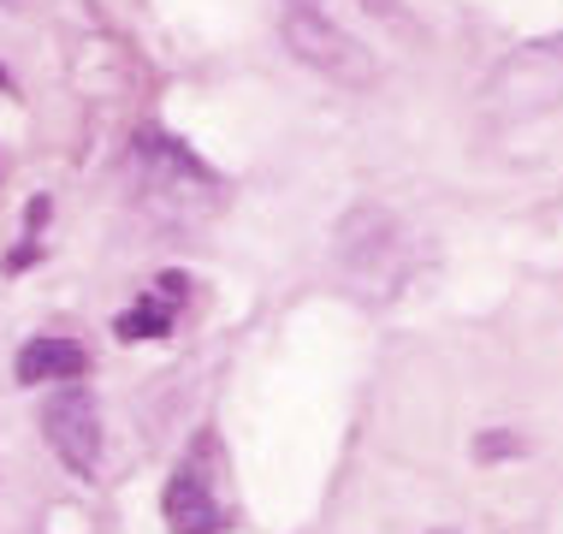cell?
<instances>
[{"label": "cell", "instance_id": "6da1fadb", "mask_svg": "<svg viewBox=\"0 0 563 534\" xmlns=\"http://www.w3.org/2000/svg\"><path fill=\"white\" fill-rule=\"evenodd\" d=\"M131 190H136V208L161 226H196L208 220L220 203V185L202 161L190 155L178 137H161V131H143L131 149Z\"/></svg>", "mask_w": 563, "mask_h": 534}, {"label": "cell", "instance_id": "7a4b0ae2", "mask_svg": "<svg viewBox=\"0 0 563 534\" xmlns=\"http://www.w3.org/2000/svg\"><path fill=\"white\" fill-rule=\"evenodd\" d=\"M339 273L356 297L368 303H391L409 280V232L398 226V214L379 208V203H362L339 220Z\"/></svg>", "mask_w": 563, "mask_h": 534}, {"label": "cell", "instance_id": "3957f363", "mask_svg": "<svg viewBox=\"0 0 563 534\" xmlns=\"http://www.w3.org/2000/svg\"><path fill=\"white\" fill-rule=\"evenodd\" d=\"M279 36H285V48L297 54V66L321 72V78L344 84V89H362V84L379 78L374 54L362 48L350 30L332 24L327 0H309V7H302V0H279Z\"/></svg>", "mask_w": 563, "mask_h": 534}, {"label": "cell", "instance_id": "277c9868", "mask_svg": "<svg viewBox=\"0 0 563 534\" xmlns=\"http://www.w3.org/2000/svg\"><path fill=\"white\" fill-rule=\"evenodd\" d=\"M486 113L498 126H522V119H540L563 101V36H545V42H528L516 48L505 66L486 78Z\"/></svg>", "mask_w": 563, "mask_h": 534}, {"label": "cell", "instance_id": "5b68a950", "mask_svg": "<svg viewBox=\"0 0 563 534\" xmlns=\"http://www.w3.org/2000/svg\"><path fill=\"white\" fill-rule=\"evenodd\" d=\"M42 434H48L54 457L71 476H96L101 469V410L84 386H59L48 410H42Z\"/></svg>", "mask_w": 563, "mask_h": 534}, {"label": "cell", "instance_id": "8992f818", "mask_svg": "<svg viewBox=\"0 0 563 534\" xmlns=\"http://www.w3.org/2000/svg\"><path fill=\"white\" fill-rule=\"evenodd\" d=\"M185 285H190L185 273H161V280H155V292H148L143 303H131V309H125V315L113 320V333H119V339H125V345L161 339V333L173 327L178 303H185Z\"/></svg>", "mask_w": 563, "mask_h": 534}, {"label": "cell", "instance_id": "52a82bcc", "mask_svg": "<svg viewBox=\"0 0 563 534\" xmlns=\"http://www.w3.org/2000/svg\"><path fill=\"white\" fill-rule=\"evenodd\" d=\"M161 511H166V528H173V534H214V528H220V505H214V493H208V487L196 481L190 469H185V476L166 481Z\"/></svg>", "mask_w": 563, "mask_h": 534}, {"label": "cell", "instance_id": "ba28073f", "mask_svg": "<svg viewBox=\"0 0 563 534\" xmlns=\"http://www.w3.org/2000/svg\"><path fill=\"white\" fill-rule=\"evenodd\" d=\"M89 369L78 339H30L19 350V380L24 386H59V380H78Z\"/></svg>", "mask_w": 563, "mask_h": 534}, {"label": "cell", "instance_id": "9c48e42d", "mask_svg": "<svg viewBox=\"0 0 563 534\" xmlns=\"http://www.w3.org/2000/svg\"><path fill=\"white\" fill-rule=\"evenodd\" d=\"M516 451H522V439H516L510 427H486V434L475 439V457H481V464H498V457H516Z\"/></svg>", "mask_w": 563, "mask_h": 534}, {"label": "cell", "instance_id": "30bf717a", "mask_svg": "<svg viewBox=\"0 0 563 534\" xmlns=\"http://www.w3.org/2000/svg\"><path fill=\"white\" fill-rule=\"evenodd\" d=\"M362 12H374V19H391V12H398V0H356Z\"/></svg>", "mask_w": 563, "mask_h": 534}, {"label": "cell", "instance_id": "8fae6325", "mask_svg": "<svg viewBox=\"0 0 563 534\" xmlns=\"http://www.w3.org/2000/svg\"><path fill=\"white\" fill-rule=\"evenodd\" d=\"M428 534H456V528H428Z\"/></svg>", "mask_w": 563, "mask_h": 534}]
</instances>
